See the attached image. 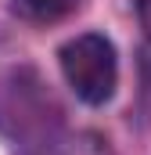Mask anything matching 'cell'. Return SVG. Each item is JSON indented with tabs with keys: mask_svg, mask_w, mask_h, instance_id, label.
<instances>
[{
	"mask_svg": "<svg viewBox=\"0 0 151 155\" xmlns=\"http://www.w3.org/2000/svg\"><path fill=\"white\" fill-rule=\"evenodd\" d=\"M40 155H112L108 141L101 134H90V130H79V134H69V137H54L47 141Z\"/></svg>",
	"mask_w": 151,
	"mask_h": 155,
	"instance_id": "cell-3",
	"label": "cell"
},
{
	"mask_svg": "<svg viewBox=\"0 0 151 155\" xmlns=\"http://www.w3.org/2000/svg\"><path fill=\"white\" fill-rule=\"evenodd\" d=\"M58 58H61V72L69 79V87L86 105H104L115 94V79H119L115 47L101 33H83L69 40Z\"/></svg>",
	"mask_w": 151,
	"mask_h": 155,
	"instance_id": "cell-2",
	"label": "cell"
},
{
	"mask_svg": "<svg viewBox=\"0 0 151 155\" xmlns=\"http://www.w3.org/2000/svg\"><path fill=\"white\" fill-rule=\"evenodd\" d=\"M137 18H140L144 33L151 36V0H137Z\"/></svg>",
	"mask_w": 151,
	"mask_h": 155,
	"instance_id": "cell-5",
	"label": "cell"
},
{
	"mask_svg": "<svg viewBox=\"0 0 151 155\" xmlns=\"http://www.w3.org/2000/svg\"><path fill=\"white\" fill-rule=\"evenodd\" d=\"M58 123L61 108L33 69H18L0 79V130L11 141L43 148L47 141H54Z\"/></svg>",
	"mask_w": 151,
	"mask_h": 155,
	"instance_id": "cell-1",
	"label": "cell"
},
{
	"mask_svg": "<svg viewBox=\"0 0 151 155\" xmlns=\"http://www.w3.org/2000/svg\"><path fill=\"white\" fill-rule=\"evenodd\" d=\"M72 7H79V0H14V11L29 22H54L65 18Z\"/></svg>",
	"mask_w": 151,
	"mask_h": 155,
	"instance_id": "cell-4",
	"label": "cell"
}]
</instances>
